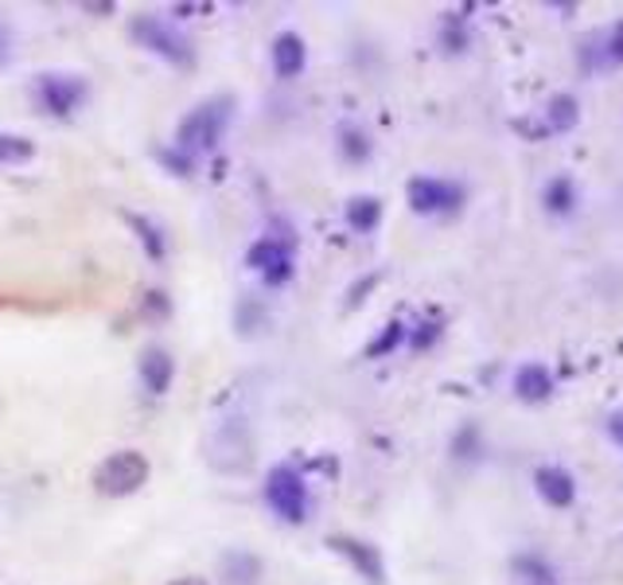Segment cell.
Segmentation results:
<instances>
[{
  "label": "cell",
  "instance_id": "cell-1",
  "mask_svg": "<svg viewBox=\"0 0 623 585\" xmlns=\"http://www.w3.org/2000/svg\"><path fill=\"white\" fill-rule=\"evenodd\" d=\"M230 109H234V102L230 98H211V102H203V106H196L180 122V129H176V149L188 153V157L211 153L214 145L222 140V133H226Z\"/></svg>",
  "mask_w": 623,
  "mask_h": 585
},
{
  "label": "cell",
  "instance_id": "cell-2",
  "mask_svg": "<svg viewBox=\"0 0 623 585\" xmlns=\"http://www.w3.org/2000/svg\"><path fill=\"white\" fill-rule=\"evenodd\" d=\"M129 35L140 43L145 51H152V55L168 59V63L183 66L188 71L191 63H196V51H191V40L180 32V28L172 24V20L165 17H137L129 24Z\"/></svg>",
  "mask_w": 623,
  "mask_h": 585
},
{
  "label": "cell",
  "instance_id": "cell-3",
  "mask_svg": "<svg viewBox=\"0 0 623 585\" xmlns=\"http://www.w3.org/2000/svg\"><path fill=\"white\" fill-rule=\"evenodd\" d=\"M265 503L277 511L285 523H304L308 520V484L293 464H277L265 477Z\"/></svg>",
  "mask_w": 623,
  "mask_h": 585
},
{
  "label": "cell",
  "instance_id": "cell-4",
  "mask_svg": "<svg viewBox=\"0 0 623 585\" xmlns=\"http://www.w3.org/2000/svg\"><path fill=\"white\" fill-rule=\"evenodd\" d=\"M148 480V461L137 449H122V453L106 457L94 472V484L102 495H133L137 488H145Z\"/></svg>",
  "mask_w": 623,
  "mask_h": 585
},
{
  "label": "cell",
  "instance_id": "cell-5",
  "mask_svg": "<svg viewBox=\"0 0 623 585\" xmlns=\"http://www.w3.org/2000/svg\"><path fill=\"white\" fill-rule=\"evenodd\" d=\"M32 102L43 114L66 117L86 102V79L78 75H40L32 86Z\"/></svg>",
  "mask_w": 623,
  "mask_h": 585
},
{
  "label": "cell",
  "instance_id": "cell-6",
  "mask_svg": "<svg viewBox=\"0 0 623 585\" xmlns=\"http://www.w3.org/2000/svg\"><path fill=\"white\" fill-rule=\"evenodd\" d=\"M246 265L254 273H262L265 285H285L293 278V242L277 239V234H265V239H257L246 250Z\"/></svg>",
  "mask_w": 623,
  "mask_h": 585
},
{
  "label": "cell",
  "instance_id": "cell-7",
  "mask_svg": "<svg viewBox=\"0 0 623 585\" xmlns=\"http://www.w3.org/2000/svg\"><path fill=\"white\" fill-rule=\"evenodd\" d=\"M405 199L418 215H448L464 203V188L452 180H436V176H413Z\"/></svg>",
  "mask_w": 623,
  "mask_h": 585
},
{
  "label": "cell",
  "instance_id": "cell-8",
  "mask_svg": "<svg viewBox=\"0 0 623 585\" xmlns=\"http://www.w3.org/2000/svg\"><path fill=\"white\" fill-rule=\"evenodd\" d=\"M534 488H538V495L550 503V508H569V503L577 500L573 472H566L561 464H541V469L534 472Z\"/></svg>",
  "mask_w": 623,
  "mask_h": 585
},
{
  "label": "cell",
  "instance_id": "cell-9",
  "mask_svg": "<svg viewBox=\"0 0 623 585\" xmlns=\"http://www.w3.org/2000/svg\"><path fill=\"white\" fill-rule=\"evenodd\" d=\"M270 59L277 79H296L304 71V63H308V48H304V40L296 32H281L270 48Z\"/></svg>",
  "mask_w": 623,
  "mask_h": 585
},
{
  "label": "cell",
  "instance_id": "cell-10",
  "mask_svg": "<svg viewBox=\"0 0 623 585\" xmlns=\"http://www.w3.org/2000/svg\"><path fill=\"white\" fill-rule=\"evenodd\" d=\"M176 379V359L165 352V347H148L140 355V383H145L148 395H165Z\"/></svg>",
  "mask_w": 623,
  "mask_h": 585
},
{
  "label": "cell",
  "instance_id": "cell-11",
  "mask_svg": "<svg viewBox=\"0 0 623 585\" xmlns=\"http://www.w3.org/2000/svg\"><path fill=\"white\" fill-rule=\"evenodd\" d=\"M515 395L522 403H546L553 395V375L541 363H522L515 372Z\"/></svg>",
  "mask_w": 623,
  "mask_h": 585
},
{
  "label": "cell",
  "instance_id": "cell-12",
  "mask_svg": "<svg viewBox=\"0 0 623 585\" xmlns=\"http://www.w3.org/2000/svg\"><path fill=\"white\" fill-rule=\"evenodd\" d=\"M328 546H336L339 554H347V558L355 562V570H359L362 577H370V582H382V558H378L374 546L359 543V539H347V535H336Z\"/></svg>",
  "mask_w": 623,
  "mask_h": 585
},
{
  "label": "cell",
  "instance_id": "cell-13",
  "mask_svg": "<svg viewBox=\"0 0 623 585\" xmlns=\"http://www.w3.org/2000/svg\"><path fill=\"white\" fill-rule=\"evenodd\" d=\"M378 219H382V203L374 196H355L347 203V227L355 234H370L378 227Z\"/></svg>",
  "mask_w": 623,
  "mask_h": 585
},
{
  "label": "cell",
  "instance_id": "cell-14",
  "mask_svg": "<svg viewBox=\"0 0 623 585\" xmlns=\"http://www.w3.org/2000/svg\"><path fill=\"white\" fill-rule=\"evenodd\" d=\"M541 203H546V211L550 215H569L577 207V188L569 176H553L550 184H546V191H541Z\"/></svg>",
  "mask_w": 623,
  "mask_h": 585
},
{
  "label": "cell",
  "instance_id": "cell-15",
  "mask_svg": "<svg viewBox=\"0 0 623 585\" xmlns=\"http://www.w3.org/2000/svg\"><path fill=\"white\" fill-rule=\"evenodd\" d=\"M546 117H550V129L569 133V129L577 125V117H581V109H577V98H573V94H553V98H550V109H546Z\"/></svg>",
  "mask_w": 623,
  "mask_h": 585
},
{
  "label": "cell",
  "instance_id": "cell-16",
  "mask_svg": "<svg viewBox=\"0 0 623 585\" xmlns=\"http://www.w3.org/2000/svg\"><path fill=\"white\" fill-rule=\"evenodd\" d=\"M35 157V145L20 133H0V165H24Z\"/></svg>",
  "mask_w": 623,
  "mask_h": 585
},
{
  "label": "cell",
  "instance_id": "cell-17",
  "mask_svg": "<svg viewBox=\"0 0 623 585\" xmlns=\"http://www.w3.org/2000/svg\"><path fill=\"white\" fill-rule=\"evenodd\" d=\"M129 223L140 231V242H145L148 258H156V262H160V258L168 254V242H165V234H160V227H156V223H148V219H140V215H133Z\"/></svg>",
  "mask_w": 623,
  "mask_h": 585
},
{
  "label": "cell",
  "instance_id": "cell-18",
  "mask_svg": "<svg viewBox=\"0 0 623 585\" xmlns=\"http://www.w3.org/2000/svg\"><path fill=\"white\" fill-rule=\"evenodd\" d=\"M402 339H405V324L402 321H390L382 328V336H378L374 344L367 347V355H370V359H382V355H390L394 347H402Z\"/></svg>",
  "mask_w": 623,
  "mask_h": 585
},
{
  "label": "cell",
  "instance_id": "cell-19",
  "mask_svg": "<svg viewBox=\"0 0 623 585\" xmlns=\"http://www.w3.org/2000/svg\"><path fill=\"white\" fill-rule=\"evenodd\" d=\"M344 157L347 160H367L370 157V140L359 129H344Z\"/></svg>",
  "mask_w": 623,
  "mask_h": 585
},
{
  "label": "cell",
  "instance_id": "cell-20",
  "mask_svg": "<svg viewBox=\"0 0 623 585\" xmlns=\"http://www.w3.org/2000/svg\"><path fill=\"white\" fill-rule=\"evenodd\" d=\"M160 165H165L168 173H176V176H191L196 157H188V153H180V149H165V153H160Z\"/></svg>",
  "mask_w": 623,
  "mask_h": 585
},
{
  "label": "cell",
  "instance_id": "cell-21",
  "mask_svg": "<svg viewBox=\"0 0 623 585\" xmlns=\"http://www.w3.org/2000/svg\"><path fill=\"white\" fill-rule=\"evenodd\" d=\"M604 55H608V63H623V20H615L612 32H608Z\"/></svg>",
  "mask_w": 623,
  "mask_h": 585
},
{
  "label": "cell",
  "instance_id": "cell-22",
  "mask_svg": "<svg viewBox=\"0 0 623 585\" xmlns=\"http://www.w3.org/2000/svg\"><path fill=\"white\" fill-rule=\"evenodd\" d=\"M436 336H441V324H433V321H429V324H421V328L413 332V336H410V344L418 347V352H425V347L433 344Z\"/></svg>",
  "mask_w": 623,
  "mask_h": 585
},
{
  "label": "cell",
  "instance_id": "cell-23",
  "mask_svg": "<svg viewBox=\"0 0 623 585\" xmlns=\"http://www.w3.org/2000/svg\"><path fill=\"white\" fill-rule=\"evenodd\" d=\"M608 433H612L615 446H623V410H615L612 418H608Z\"/></svg>",
  "mask_w": 623,
  "mask_h": 585
},
{
  "label": "cell",
  "instance_id": "cell-24",
  "mask_svg": "<svg viewBox=\"0 0 623 585\" xmlns=\"http://www.w3.org/2000/svg\"><path fill=\"white\" fill-rule=\"evenodd\" d=\"M172 585H207V577H176Z\"/></svg>",
  "mask_w": 623,
  "mask_h": 585
}]
</instances>
